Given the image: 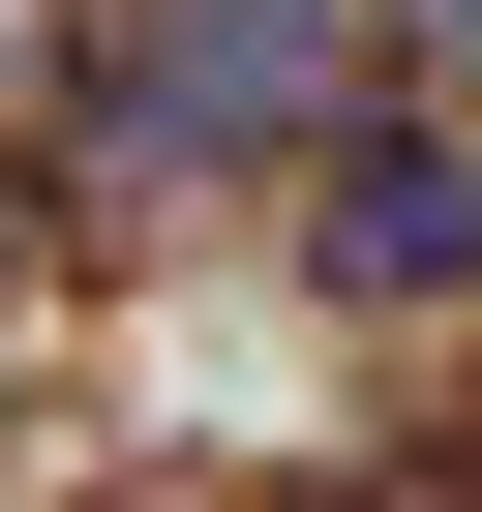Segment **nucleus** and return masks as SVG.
Returning a JSON list of instances; mask_svg holds the SVG:
<instances>
[{
  "mask_svg": "<svg viewBox=\"0 0 482 512\" xmlns=\"http://www.w3.org/2000/svg\"><path fill=\"white\" fill-rule=\"evenodd\" d=\"M332 61H362V0H121V31H91V151H121V181H181V151H302Z\"/></svg>",
  "mask_w": 482,
  "mask_h": 512,
  "instance_id": "f257e3e1",
  "label": "nucleus"
},
{
  "mask_svg": "<svg viewBox=\"0 0 482 512\" xmlns=\"http://www.w3.org/2000/svg\"><path fill=\"white\" fill-rule=\"evenodd\" d=\"M332 272L362 302H482V121H332Z\"/></svg>",
  "mask_w": 482,
  "mask_h": 512,
  "instance_id": "f03ea898",
  "label": "nucleus"
},
{
  "mask_svg": "<svg viewBox=\"0 0 482 512\" xmlns=\"http://www.w3.org/2000/svg\"><path fill=\"white\" fill-rule=\"evenodd\" d=\"M422 91H482V0H422Z\"/></svg>",
  "mask_w": 482,
  "mask_h": 512,
  "instance_id": "7ed1b4c3",
  "label": "nucleus"
}]
</instances>
